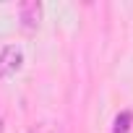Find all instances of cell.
Returning a JSON list of instances; mask_svg holds the SVG:
<instances>
[{
  "instance_id": "obj_1",
  "label": "cell",
  "mask_w": 133,
  "mask_h": 133,
  "mask_svg": "<svg viewBox=\"0 0 133 133\" xmlns=\"http://www.w3.org/2000/svg\"><path fill=\"white\" fill-rule=\"evenodd\" d=\"M24 65V52L16 44H3L0 47V78H11L21 71Z\"/></svg>"
},
{
  "instance_id": "obj_2",
  "label": "cell",
  "mask_w": 133,
  "mask_h": 133,
  "mask_svg": "<svg viewBox=\"0 0 133 133\" xmlns=\"http://www.w3.org/2000/svg\"><path fill=\"white\" fill-rule=\"evenodd\" d=\"M16 13H18L21 26L31 31V29H39V24H42V13H44V5L39 3V0H24V3H18Z\"/></svg>"
},
{
  "instance_id": "obj_3",
  "label": "cell",
  "mask_w": 133,
  "mask_h": 133,
  "mask_svg": "<svg viewBox=\"0 0 133 133\" xmlns=\"http://www.w3.org/2000/svg\"><path fill=\"white\" fill-rule=\"evenodd\" d=\"M130 123H133V112H130V110H123V112L115 117L112 133H128V130H130Z\"/></svg>"
},
{
  "instance_id": "obj_4",
  "label": "cell",
  "mask_w": 133,
  "mask_h": 133,
  "mask_svg": "<svg viewBox=\"0 0 133 133\" xmlns=\"http://www.w3.org/2000/svg\"><path fill=\"white\" fill-rule=\"evenodd\" d=\"M29 133H55V130H52L50 125H34V128H31Z\"/></svg>"
},
{
  "instance_id": "obj_5",
  "label": "cell",
  "mask_w": 133,
  "mask_h": 133,
  "mask_svg": "<svg viewBox=\"0 0 133 133\" xmlns=\"http://www.w3.org/2000/svg\"><path fill=\"white\" fill-rule=\"evenodd\" d=\"M5 130V120H3V115H0V133Z\"/></svg>"
}]
</instances>
